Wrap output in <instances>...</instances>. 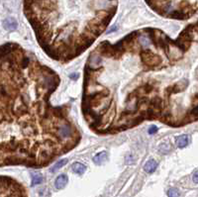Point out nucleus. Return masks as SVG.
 <instances>
[{
	"mask_svg": "<svg viewBox=\"0 0 198 197\" xmlns=\"http://www.w3.org/2000/svg\"><path fill=\"white\" fill-rule=\"evenodd\" d=\"M141 58H142L143 63L146 64V66H151V67L159 66L161 61V57L156 54H153V53L150 51V50H145V51L142 52Z\"/></svg>",
	"mask_w": 198,
	"mask_h": 197,
	"instance_id": "nucleus-1",
	"label": "nucleus"
},
{
	"mask_svg": "<svg viewBox=\"0 0 198 197\" xmlns=\"http://www.w3.org/2000/svg\"><path fill=\"white\" fill-rule=\"evenodd\" d=\"M165 53H167L168 58L170 61H177L182 57L183 51L179 48L176 44H173L172 42H170V44L165 48Z\"/></svg>",
	"mask_w": 198,
	"mask_h": 197,
	"instance_id": "nucleus-2",
	"label": "nucleus"
},
{
	"mask_svg": "<svg viewBox=\"0 0 198 197\" xmlns=\"http://www.w3.org/2000/svg\"><path fill=\"white\" fill-rule=\"evenodd\" d=\"M9 186H4L2 185V192H1V197H24L23 196L22 190L17 189L15 187V185H13L11 187V189H9Z\"/></svg>",
	"mask_w": 198,
	"mask_h": 197,
	"instance_id": "nucleus-3",
	"label": "nucleus"
},
{
	"mask_svg": "<svg viewBox=\"0 0 198 197\" xmlns=\"http://www.w3.org/2000/svg\"><path fill=\"white\" fill-rule=\"evenodd\" d=\"M99 50H100V52H101V54L106 55V57H114V55H116L115 50H114V46H112L110 43L107 42V41H105V42L100 44Z\"/></svg>",
	"mask_w": 198,
	"mask_h": 197,
	"instance_id": "nucleus-4",
	"label": "nucleus"
},
{
	"mask_svg": "<svg viewBox=\"0 0 198 197\" xmlns=\"http://www.w3.org/2000/svg\"><path fill=\"white\" fill-rule=\"evenodd\" d=\"M57 135L61 138H69L72 135V128L69 124H64L58 126L57 129Z\"/></svg>",
	"mask_w": 198,
	"mask_h": 197,
	"instance_id": "nucleus-5",
	"label": "nucleus"
},
{
	"mask_svg": "<svg viewBox=\"0 0 198 197\" xmlns=\"http://www.w3.org/2000/svg\"><path fill=\"white\" fill-rule=\"evenodd\" d=\"M100 63H101V58L98 55L91 54L89 57V61H88V69H92L93 70L98 66H100Z\"/></svg>",
	"mask_w": 198,
	"mask_h": 197,
	"instance_id": "nucleus-6",
	"label": "nucleus"
},
{
	"mask_svg": "<svg viewBox=\"0 0 198 197\" xmlns=\"http://www.w3.org/2000/svg\"><path fill=\"white\" fill-rule=\"evenodd\" d=\"M3 27L4 29H6L8 31H13V30H16L17 27H18V23L14 18H6L3 21Z\"/></svg>",
	"mask_w": 198,
	"mask_h": 197,
	"instance_id": "nucleus-7",
	"label": "nucleus"
},
{
	"mask_svg": "<svg viewBox=\"0 0 198 197\" xmlns=\"http://www.w3.org/2000/svg\"><path fill=\"white\" fill-rule=\"evenodd\" d=\"M67 181H69L67 176L66 174H61V175L58 176L57 179H56L55 186H56L57 189H63V188L66 185Z\"/></svg>",
	"mask_w": 198,
	"mask_h": 197,
	"instance_id": "nucleus-8",
	"label": "nucleus"
},
{
	"mask_svg": "<svg viewBox=\"0 0 198 197\" xmlns=\"http://www.w3.org/2000/svg\"><path fill=\"white\" fill-rule=\"evenodd\" d=\"M107 158H108L107 152H100L97 155H94L93 163L95 164H97V166H100V164H102L103 163H105V161H107Z\"/></svg>",
	"mask_w": 198,
	"mask_h": 197,
	"instance_id": "nucleus-9",
	"label": "nucleus"
},
{
	"mask_svg": "<svg viewBox=\"0 0 198 197\" xmlns=\"http://www.w3.org/2000/svg\"><path fill=\"white\" fill-rule=\"evenodd\" d=\"M14 49H17V46L13 45V44H6L1 47V57L4 58L5 57H8V55H10L13 52Z\"/></svg>",
	"mask_w": 198,
	"mask_h": 197,
	"instance_id": "nucleus-10",
	"label": "nucleus"
},
{
	"mask_svg": "<svg viewBox=\"0 0 198 197\" xmlns=\"http://www.w3.org/2000/svg\"><path fill=\"white\" fill-rule=\"evenodd\" d=\"M188 143H189V137L187 135H181V136L176 138V145L180 149L185 148L188 145Z\"/></svg>",
	"mask_w": 198,
	"mask_h": 197,
	"instance_id": "nucleus-11",
	"label": "nucleus"
},
{
	"mask_svg": "<svg viewBox=\"0 0 198 197\" xmlns=\"http://www.w3.org/2000/svg\"><path fill=\"white\" fill-rule=\"evenodd\" d=\"M156 167H158V163H156V161L155 160H150V161H147L146 164H145L144 169H145V171L152 173L156 169Z\"/></svg>",
	"mask_w": 198,
	"mask_h": 197,
	"instance_id": "nucleus-12",
	"label": "nucleus"
},
{
	"mask_svg": "<svg viewBox=\"0 0 198 197\" xmlns=\"http://www.w3.org/2000/svg\"><path fill=\"white\" fill-rule=\"evenodd\" d=\"M72 169L73 170V172L77 173V174H82L85 170H86V166H84L83 163H78V161H76L72 164Z\"/></svg>",
	"mask_w": 198,
	"mask_h": 197,
	"instance_id": "nucleus-13",
	"label": "nucleus"
},
{
	"mask_svg": "<svg viewBox=\"0 0 198 197\" xmlns=\"http://www.w3.org/2000/svg\"><path fill=\"white\" fill-rule=\"evenodd\" d=\"M42 181H43V175L41 174V173H38V172L32 173V183H31L32 186H35V185L37 184L42 183Z\"/></svg>",
	"mask_w": 198,
	"mask_h": 197,
	"instance_id": "nucleus-14",
	"label": "nucleus"
},
{
	"mask_svg": "<svg viewBox=\"0 0 198 197\" xmlns=\"http://www.w3.org/2000/svg\"><path fill=\"white\" fill-rule=\"evenodd\" d=\"M67 163V160L66 158H64V160H61L60 161H58L57 163L55 164L54 166L52 167L51 169V171L52 172H55V171H57V170H58L60 169H61V167H63L64 164H66Z\"/></svg>",
	"mask_w": 198,
	"mask_h": 197,
	"instance_id": "nucleus-15",
	"label": "nucleus"
},
{
	"mask_svg": "<svg viewBox=\"0 0 198 197\" xmlns=\"http://www.w3.org/2000/svg\"><path fill=\"white\" fill-rule=\"evenodd\" d=\"M140 44L143 47H148L151 44V39H149L147 36L140 37Z\"/></svg>",
	"mask_w": 198,
	"mask_h": 197,
	"instance_id": "nucleus-16",
	"label": "nucleus"
},
{
	"mask_svg": "<svg viewBox=\"0 0 198 197\" xmlns=\"http://www.w3.org/2000/svg\"><path fill=\"white\" fill-rule=\"evenodd\" d=\"M168 197H179V191L176 188H170L167 192Z\"/></svg>",
	"mask_w": 198,
	"mask_h": 197,
	"instance_id": "nucleus-17",
	"label": "nucleus"
},
{
	"mask_svg": "<svg viewBox=\"0 0 198 197\" xmlns=\"http://www.w3.org/2000/svg\"><path fill=\"white\" fill-rule=\"evenodd\" d=\"M190 115L192 117H194V118H198V106H196V107L193 108V109L191 110Z\"/></svg>",
	"mask_w": 198,
	"mask_h": 197,
	"instance_id": "nucleus-18",
	"label": "nucleus"
},
{
	"mask_svg": "<svg viewBox=\"0 0 198 197\" xmlns=\"http://www.w3.org/2000/svg\"><path fill=\"white\" fill-rule=\"evenodd\" d=\"M158 130H159V129H158L156 126H151L150 129H149V134H151V135L155 134V133L158 132Z\"/></svg>",
	"mask_w": 198,
	"mask_h": 197,
	"instance_id": "nucleus-19",
	"label": "nucleus"
},
{
	"mask_svg": "<svg viewBox=\"0 0 198 197\" xmlns=\"http://www.w3.org/2000/svg\"><path fill=\"white\" fill-rule=\"evenodd\" d=\"M29 64V58H26V57H24V58L22 60V66L24 67H27V66Z\"/></svg>",
	"mask_w": 198,
	"mask_h": 197,
	"instance_id": "nucleus-20",
	"label": "nucleus"
},
{
	"mask_svg": "<svg viewBox=\"0 0 198 197\" xmlns=\"http://www.w3.org/2000/svg\"><path fill=\"white\" fill-rule=\"evenodd\" d=\"M193 181L195 183H198V171H196L193 174Z\"/></svg>",
	"mask_w": 198,
	"mask_h": 197,
	"instance_id": "nucleus-21",
	"label": "nucleus"
},
{
	"mask_svg": "<svg viewBox=\"0 0 198 197\" xmlns=\"http://www.w3.org/2000/svg\"><path fill=\"white\" fill-rule=\"evenodd\" d=\"M69 77L72 78V79H77L78 74H77V73H72V74L69 75Z\"/></svg>",
	"mask_w": 198,
	"mask_h": 197,
	"instance_id": "nucleus-22",
	"label": "nucleus"
},
{
	"mask_svg": "<svg viewBox=\"0 0 198 197\" xmlns=\"http://www.w3.org/2000/svg\"><path fill=\"white\" fill-rule=\"evenodd\" d=\"M116 29H117V27H116V26H114V27H112V28H111V30L109 31L108 33H110V32H115V30H116Z\"/></svg>",
	"mask_w": 198,
	"mask_h": 197,
	"instance_id": "nucleus-23",
	"label": "nucleus"
}]
</instances>
